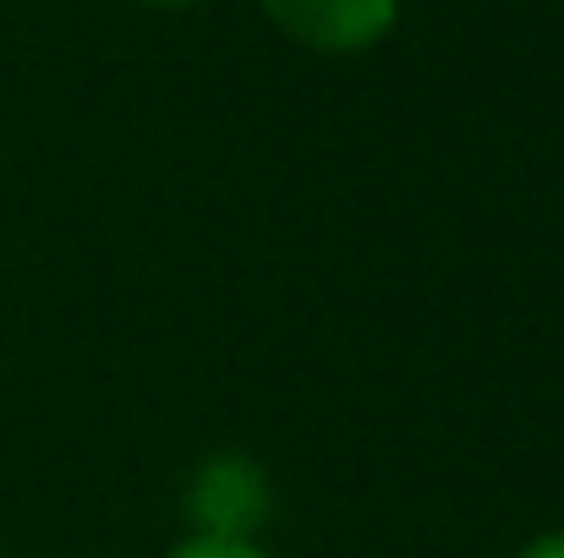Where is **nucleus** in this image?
I'll return each mask as SVG.
<instances>
[{
	"label": "nucleus",
	"mask_w": 564,
	"mask_h": 558,
	"mask_svg": "<svg viewBox=\"0 0 564 558\" xmlns=\"http://www.w3.org/2000/svg\"><path fill=\"white\" fill-rule=\"evenodd\" d=\"M269 510H274V488H269V471L252 455L225 449V455H208L192 471L187 515L197 537H252L258 543Z\"/></svg>",
	"instance_id": "f257e3e1"
},
{
	"label": "nucleus",
	"mask_w": 564,
	"mask_h": 558,
	"mask_svg": "<svg viewBox=\"0 0 564 558\" xmlns=\"http://www.w3.org/2000/svg\"><path fill=\"white\" fill-rule=\"evenodd\" d=\"M263 17L313 55H362L400 22V0H258Z\"/></svg>",
	"instance_id": "f03ea898"
},
{
	"label": "nucleus",
	"mask_w": 564,
	"mask_h": 558,
	"mask_svg": "<svg viewBox=\"0 0 564 558\" xmlns=\"http://www.w3.org/2000/svg\"><path fill=\"white\" fill-rule=\"evenodd\" d=\"M165 558H274L263 543H252V537H197L192 532L187 543H176Z\"/></svg>",
	"instance_id": "7ed1b4c3"
},
{
	"label": "nucleus",
	"mask_w": 564,
	"mask_h": 558,
	"mask_svg": "<svg viewBox=\"0 0 564 558\" xmlns=\"http://www.w3.org/2000/svg\"><path fill=\"white\" fill-rule=\"evenodd\" d=\"M516 558H564V532H549V537H532Z\"/></svg>",
	"instance_id": "20e7f679"
},
{
	"label": "nucleus",
	"mask_w": 564,
	"mask_h": 558,
	"mask_svg": "<svg viewBox=\"0 0 564 558\" xmlns=\"http://www.w3.org/2000/svg\"><path fill=\"white\" fill-rule=\"evenodd\" d=\"M138 6H160V11H176V6H203V0H138Z\"/></svg>",
	"instance_id": "39448f33"
}]
</instances>
